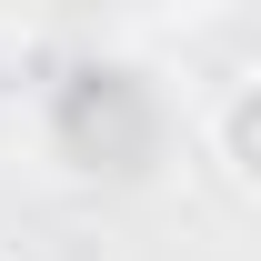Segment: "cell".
Wrapping results in <instances>:
<instances>
[{
    "mask_svg": "<svg viewBox=\"0 0 261 261\" xmlns=\"http://www.w3.org/2000/svg\"><path fill=\"white\" fill-rule=\"evenodd\" d=\"M40 130H50V151H61L70 181H111V191H130V181H151V171L171 161V100L161 81L141 61H70L50 91H40Z\"/></svg>",
    "mask_w": 261,
    "mask_h": 261,
    "instance_id": "cell-1",
    "label": "cell"
},
{
    "mask_svg": "<svg viewBox=\"0 0 261 261\" xmlns=\"http://www.w3.org/2000/svg\"><path fill=\"white\" fill-rule=\"evenodd\" d=\"M201 151H211V171H221L241 201H261V61L231 70L221 91H211V111H201Z\"/></svg>",
    "mask_w": 261,
    "mask_h": 261,
    "instance_id": "cell-2",
    "label": "cell"
}]
</instances>
